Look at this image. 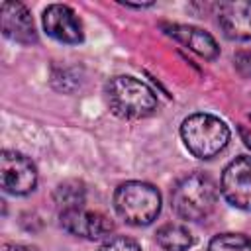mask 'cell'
<instances>
[{
  "label": "cell",
  "mask_w": 251,
  "mask_h": 251,
  "mask_svg": "<svg viewBox=\"0 0 251 251\" xmlns=\"http://www.w3.org/2000/svg\"><path fill=\"white\" fill-rule=\"evenodd\" d=\"M41 22H43V29L47 31V35L61 43L76 45V43H82L84 39L82 22L71 6H65V4L47 6L43 10Z\"/></svg>",
  "instance_id": "52a82bcc"
},
{
  "label": "cell",
  "mask_w": 251,
  "mask_h": 251,
  "mask_svg": "<svg viewBox=\"0 0 251 251\" xmlns=\"http://www.w3.org/2000/svg\"><path fill=\"white\" fill-rule=\"evenodd\" d=\"M218 202V188L214 180L204 173H190L182 176L171 194L173 210L188 222H200L208 218Z\"/></svg>",
  "instance_id": "7a4b0ae2"
},
{
  "label": "cell",
  "mask_w": 251,
  "mask_h": 251,
  "mask_svg": "<svg viewBox=\"0 0 251 251\" xmlns=\"http://www.w3.org/2000/svg\"><path fill=\"white\" fill-rule=\"evenodd\" d=\"M220 190L224 198L239 210H251V157L239 155L222 173Z\"/></svg>",
  "instance_id": "8992f818"
},
{
  "label": "cell",
  "mask_w": 251,
  "mask_h": 251,
  "mask_svg": "<svg viewBox=\"0 0 251 251\" xmlns=\"http://www.w3.org/2000/svg\"><path fill=\"white\" fill-rule=\"evenodd\" d=\"M98 251H141V245L127 235H112L100 245Z\"/></svg>",
  "instance_id": "9a60e30c"
},
{
  "label": "cell",
  "mask_w": 251,
  "mask_h": 251,
  "mask_svg": "<svg viewBox=\"0 0 251 251\" xmlns=\"http://www.w3.org/2000/svg\"><path fill=\"white\" fill-rule=\"evenodd\" d=\"M106 102L112 114L124 120H141L151 116L157 110V96L155 92L141 80L120 75L106 82L104 88Z\"/></svg>",
  "instance_id": "6da1fadb"
},
{
  "label": "cell",
  "mask_w": 251,
  "mask_h": 251,
  "mask_svg": "<svg viewBox=\"0 0 251 251\" xmlns=\"http://www.w3.org/2000/svg\"><path fill=\"white\" fill-rule=\"evenodd\" d=\"M163 29L167 35L180 41L184 47H188L190 51H194L202 59L214 61L220 55V47H218L216 39L200 27L184 25V24H163Z\"/></svg>",
  "instance_id": "8fae6325"
},
{
  "label": "cell",
  "mask_w": 251,
  "mask_h": 251,
  "mask_svg": "<svg viewBox=\"0 0 251 251\" xmlns=\"http://www.w3.org/2000/svg\"><path fill=\"white\" fill-rule=\"evenodd\" d=\"M216 16H218V25L222 27L227 39H235V41L251 39V0L220 2Z\"/></svg>",
  "instance_id": "30bf717a"
},
{
  "label": "cell",
  "mask_w": 251,
  "mask_h": 251,
  "mask_svg": "<svg viewBox=\"0 0 251 251\" xmlns=\"http://www.w3.org/2000/svg\"><path fill=\"white\" fill-rule=\"evenodd\" d=\"M157 243L165 251H186L194 245V237L182 224H165L157 229Z\"/></svg>",
  "instance_id": "7c38bea8"
},
{
  "label": "cell",
  "mask_w": 251,
  "mask_h": 251,
  "mask_svg": "<svg viewBox=\"0 0 251 251\" xmlns=\"http://www.w3.org/2000/svg\"><path fill=\"white\" fill-rule=\"evenodd\" d=\"M0 27L4 37L20 43V45H31L37 43V31L31 20L29 10L22 2L6 0L0 6Z\"/></svg>",
  "instance_id": "9c48e42d"
},
{
  "label": "cell",
  "mask_w": 251,
  "mask_h": 251,
  "mask_svg": "<svg viewBox=\"0 0 251 251\" xmlns=\"http://www.w3.org/2000/svg\"><path fill=\"white\" fill-rule=\"evenodd\" d=\"M0 184L4 192L25 196L37 186V169L29 157L20 151L4 149L0 157Z\"/></svg>",
  "instance_id": "5b68a950"
},
{
  "label": "cell",
  "mask_w": 251,
  "mask_h": 251,
  "mask_svg": "<svg viewBox=\"0 0 251 251\" xmlns=\"http://www.w3.org/2000/svg\"><path fill=\"white\" fill-rule=\"evenodd\" d=\"M239 131H241V137L245 139V143H247V147H251V131H247L245 127H239Z\"/></svg>",
  "instance_id": "ac0fdd59"
},
{
  "label": "cell",
  "mask_w": 251,
  "mask_h": 251,
  "mask_svg": "<svg viewBox=\"0 0 251 251\" xmlns=\"http://www.w3.org/2000/svg\"><path fill=\"white\" fill-rule=\"evenodd\" d=\"M249 118H251V114H249Z\"/></svg>",
  "instance_id": "d6986e66"
},
{
  "label": "cell",
  "mask_w": 251,
  "mask_h": 251,
  "mask_svg": "<svg viewBox=\"0 0 251 251\" xmlns=\"http://www.w3.org/2000/svg\"><path fill=\"white\" fill-rule=\"evenodd\" d=\"M180 137L186 149L198 159H214L229 143V127L212 114H192L180 126Z\"/></svg>",
  "instance_id": "277c9868"
},
{
  "label": "cell",
  "mask_w": 251,
  "mask_h": 251,
  "mask_svg": "<svg viewBox=\"0 0 251 251\" xmlns=\"http://www.w3.org/2000/svg\"><path fill=\"white\" fill-rule=\"evenodd\" d=\"M2 251H39L33 245H24V243H4Z\"/></svg>",
  "instance_id": "e0dca14e"
},
{
  "label": "cell",
  "mask_w": 251,
  "mask_h": 251,
  "mask_svg": "<svg viewBox=\"0 0 251 251\" xmlns=\"http://www.w3.org/2000/svg\"><path fill=\"white\" fill-rule=\"evenodd\" d=\"M53 200L55 204L63 210H75V208H84V200H86V186L82 180L78 178H67L63 180L55 192H53Z\"/></svg>",
  "instance_id": "4fadbf2b"
},
{
  "label": "cell",
  "mask_w": 251,
  "mask_h": 251,
  "mask_svg": "<svg viewBox=\"0 0 251 251\" xmlns=\"http://www.w3.org/2000/svg\"><path fill=\"white\" fill-rule=\"evenodd\" d=\"M208 251H251V237L243 233H220L212 237Z\"/></svg>",
  "instance_id": "5bb4252c"
},
{
  "label": "cell",
  "mask_w": 251,
  "mask_h": 251,
  "mask_svg": "<svg viewBox=\"0 0 251 251\" xmlns=\"http://www.w3.org/2000/svg\"><path fill=\"white\" fill-rule=\"evenodd\" d=\"M114 208L126 224L135 227L149 226L161 212V194L149 182L127 180L116 188Z\"/></svg>",
  "instance_id": "3957f363"
},
{
  "label": "cell",
  "mask_w": 251,
  "mask_h": 251,
  "mask_svg": "<svg viewBox=\"0 0 251 251\" xmlns=\"http://www.w3.org/2000/svg\"><path fill=\"white\" fill-rule=\"evenodd\" d=\"M59 224L67 233L84 237V239H102L110 235L114 229V224L110 218H106L100 212H90L84 208L63 210L59 214Z\"/></svg>",
  "instance_id": "ba28073f"
},
{
  "label": "cell",
  "mask_w": 251,
  "mask_h": 251,
  "mask_svg": "<svg viewBox=\"0 0 251 251\" xmlns=\"http://www.w3.org/2000/svg\"><path fill=\"white\" fill-rule=\"evenodd\" d=\"M235 61H237V67L243 69L245 75H251V51H247V53H239Z\"/></svg>",
  "instance_id": "2e32d148"
}]
</instances>
